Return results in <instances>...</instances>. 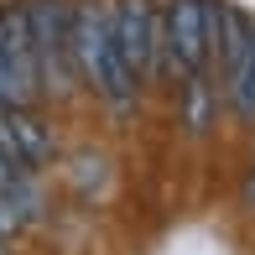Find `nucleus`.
Instances as JSON below:
<instances>
[{
    "instance_id": "nucleus-1",
    "label": "nucleus",
    "mask_w": 255,
    "mask_h": 255,
    "mask_svg": "<svg viewBox=\"0 0 255 255\" xmlns=\"http://www.w3.org/2000/svg\"><path fill=\"white\" fill-rule=\"evenodd\" d=\"M73 63H78V78L110 110H130L135 78L120 57V42H115V5H99V0L73 5Z\"/></svg>"
},
{
    "instance_id": "nucleus-2",
    "label": "nucleus",
    "mask_w": 255,
    "mask_h": 255,
    "mask_svg": "<svg viewBox=\"0 0 255 255\" xmlns=\"http://www.w3.org/2000/svg\"><path fill=\"white\" fill-rule=\"evenodd\" d=\"M31 21V42H37V63H42V89L63 99L78 78L73 63V5L68 0H31L26 5Z\"/></svg>"
},
{
    "instance_id": "nucleus-3",
    "label": "nucleus",
    "mask_w": 255,
    "mask_h": 255,
    "mask_svg": "<svg viewBox=\"0 0 255 255\" xmlns=\"http://www.w3.org/2000/svg\"><path fill=\"white\" fill-rule=\"evenodd\" d=\"M42 94L47 89H42L31 21H26V10H5L0 16V110H31Z\"/></svg>"
},
{
    "instance_id": "nucleus-4",
    "label": "nucleus",
    "mask_w": 255,
    "mask_h": 255,
    "mask_svg": "<svg viewBox=\"0 0 255 255\" xmlns=\"http://www.w3.org/2000/svg\"><path fill=\"white\" fill-rule=\"evenodd\" d=\"M115 42H120V57L135 84L151 73H167V21L151 0H120L115 5Z\"/></svg>"
},
{
    "instance_id": "nucleus-5",
    "label": "nucleus",
    "mask_w": 255,
    "mask_h": 255,
    "mask_svg": "<svg viewBox=\"0 0 255 255\" xmlns=\"http://www.w3.org/2000/svg\"><path fill=\"white\" fill-rule=\"evenodd\" d=\"M167 21V73L198 78L214 52V5L208 0H172L161 10Z\"/></svg>"
},
{
    "instance_id": "nucleus-6",
    "label": "nucleus",
    "mask_w": 255,
    "mask_h": 255,
    "mask_svg": "<svg viewBox=\"0 0 255 255\" xmlns=\"http://www.w3.org/2000/svg\"><path fill=\"white\" fill-rule=\"evenodd\" d=\"M0 151L16 161L21 172H37L52 156V135L31 110H0Z\"/></svg>"
},
{
    "instance_id": "nucleus-7",
    "label": "nucleus",
    "mask_w": 255,
    "mask_h": 255,
    "mask_svg": "<svg viewBox=\"0 0 255 255\" xmlns=\"http://www.w3.org/2000/svg\"><path fill=\"white\" fill-rule=\"evenodd\" d=\"M250 37H255V26L245 21V10L229 5V0H219L214 5V47H219V57H224V78L235 73L240 57L250 52Z\"/></svg>"
},
{
    "instance_id": "nucleus-8",
    "label": "nucleus",
    "mask_w": 255,
    "mask_h": 255,
    "mask_svg": "<svg viewBox=\"0 0 255 255\" xmlns=\"http://www.w3.org/2000/svg\"><path fill=\"white\" fill-rule=\"evenodd\" d=\"M37 208H42V198H37L31 182H21V188H0V240H10L16 229H26L31 219H37Z\"/></svg>"
},
{
    "instance_id": "nucleus-9",
    "label": "nucleus",
    "mask_w": 255,
    "mask_h": 255,
    "mask_svg": "<svg viewBox=\"0 0 255 255\" xmlns=\"http://www.w3.org/2000/svg\"><path fill=\"white\" fill-rule=\"evenodd\" d=\"M229 99H235V110L245 115V120H255V37H250V52L240 57V68L229 73Z\"/></svg>"
},
{
    "instance_id": "nucleus-10",
    "label": "nucleus",
    "mask_w": 255,
    "mask_h": 255,
    "mask_svg": "<svg viewBox=\"0 0 255 255\" xmlns=\"http://www.w3.org/2000/svg\"><path fill=\"white\" fill-rule=\"evenodd\" d=\"M208 84H203V73L198 78H182V110H188V130L198 135V130H208Z\"/></svg>"
},
{
    "instance_id": "nucleus-11",
    "label": "nucleus",
    "mask_w": 255,
    "mask_h": 255,
    "mask_svg": "<svg viewBox=\"0 0 255 255\" xmlns=\"http://www.w3.org/2000/svg\"><path fill=\"white\" fill-rule=\"evenodd\" d=\"M21 182H31V172H21L16 161L0 151V188H21Z\"/></svg>"
},
{
    "instance_id": "nucleus-12",
    "label": "nucleus",
    "mask_w": 255,
    "mask_h": 255,
    "mask_svg": "<svg viewBox=\"0 0 255 255\" xmlns=\"http://www.w3.org/2000/svg\"><path fill=\"white\" fill-rule=\"evenodd\" d=\"M245 208H255V172H250V182H245Z\"/></svg>"
},
{
    "instance_id": "nucleus-13",
    "label": "nucleus",
    "mask_w": 255,
    "mask_h": 255,
    "mask_svg": "<svg viewBox=\"0 0 255 255\" xmlns=\"http://www.w3.org/2000/svg\"><path fill=\"white\" fill-rule=\"evenodd\" d=\"M0 255H10V250H5V240H0Z\"/></svg>"
}]
</instances>
